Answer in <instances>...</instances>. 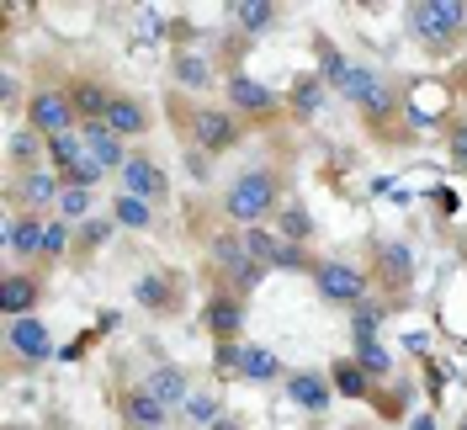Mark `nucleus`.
I'll return each mask as SVG.
<instances>
[{
    "label": "nucleus",
    "instance_id": "obj_1",
    "mask_svg": "<svg viewBox=\"0 0 467 430\" xmlns=\"http://www.w3.org/2000/svg\"><path fill=\"white\" fill-rule=\"evenodd\" d=\"M287 171L282 165H250V171H239L218 192V213H223V224L229 229H261V224H271L282 207H287Z\"/></svg>",
    "mask_w": 467,
    "mask_h": 430
},
{
    "label": "nucleus",
    "instance_id": "obj_2",
    "mask_svg": "<svg viewBox=\"0 0 467 430\" xmlns=\"http://www.w3.org/2000/svg\"><path fill=\"white\" fill-rule=\"evenodd\" d=\"M175 128H181V143L192 149V154H207V160H218V154H229L244 143V117H234L223 101H186V96H175Z\"/></svg>",
    "mask_w": 467,
    "mask_h": 430
},
{
    "label": "nucleus",
    "instance_id": "obj_3",
    "mask_svg": "<svg viewBox=\"0 0 467 430\" xmlns=\"http://www.w3.org/2000/svg\"><path fill=\"white\" fill-rule=\"evenodd\" d=\"M202 250H207V282H223V287H234L239 298H250L255 287L271 277L261 260L250 256V245H244V229H213L202 239Z\"/></svg>",
    "mask_w": 467,
    "mask_h": 430
},
{
    "label": "nucleus",
    "instance_id": "obj_4",
    "mask_svg": "<svg viewBox=\"0 0 467 430\" xmlns=\"http://www.w3.org/2000/svg\"><path fill=\"white\" fill-rule=\"evenodd\" d=\"M367 277H372L382 303H409V292L420 282V260H414V250L404 239H388V234L378 239L372 234L367 239Z\"/></svg>",
    "mask_w": 467,
    "mask_h": 430
},
{
    "label": "nucleus",
    "instance_id": "obj_5",
    "mask_svg": "<svg viewBox=\"0 0 467 430\" xmlns=\"http://www.w3.org/2000/svg\"><path fill=\"white\" fill-rule=\"evenodd\" d=\"M409 37L431 54H446L457 37L467 32V0H409Z\"/></svg>",
    "mask_w": 467,
    "mask_h": 430
},
{
    "label": "nucleus",
    "instance_id": "obj_6",
    "mask_svg": "<svg viewBox=\"0 0 467 430\" xmlns=\"http://www.w3.org/2000/svg\"><path fill=\"white\" fill-rule=\"evenodd\" d=\"M340 101H350L367 128H388L393 112H399V86H393L382 69H372V64H356V75H350V86L340 90Z\"/></svg>",
    "mask_w": 467,
    "mask_h": 430
},
{
    "label": "nucleus",
    "instance_id": "obj_7",
    "mask_svg": "<svg viewBox=\"0 0 467 430\" xmlns=\"http://www.w3.org/2000/svg\"><path fill=\"white\" fill-rule=\"evenodd\" d=\"M308 282H314V292H319L329 309H350V314H356V309L372 298V277H367V266H356V260L324 256L319 271H314Z\"/></svg>",
    "mask_w": 467,
    "mask_h": 430
},
{
    "label": "nucleus",
    "instance_id": "obj_8",
    "mask_svg": "<svg viewBox=\"0 0 467 430\" xmlns=\"http://www.w3.org/2000/svg\"><path fill=\"white\" fill-rule=\"evenodd\" d=\"M27 122L37 139H64V133H80V112H75V101H69V86H32L27 96Z\"/></svg>",
    "mask_w": 467,
    "mask_h": 430
},
{
    "label": "nucleus",
    "instance_id": "obj_9",
    "mask_svg": "<svg viewBox=\"0 0 467 430\" xmlns=\"http://www.w3.org/2000/svg\"><path fill=\"white\" fill-rule=\"evenodd\" d=\"M197 319H202L213 345H239L244 341V319H250V298H239L223 282H207V298H202V314Z\"/></svg>",
    "mask_w": 467,
    "mask_h": 430
},
{
    "label": "nucleus",
    "instance_id": "obj_10",
    "mask_svg": "<svg viewBox=\"0 0 467 430\" xmlns=\"http://www.w3.org/2000/svg\"><path fill=\"white\" fill-rule=\"evenodd\" d=\"M223 107H229L234 117H244V122H271V117H287V101L265 86V80L244 75V69H229V75H223Z\"/></svg>",
    "mask_w": 467,
    "mask_h": 430
},
{
    "label": "nucleus",
    "instance_id": "obj_11",
    "mask_svg": "<svg viewBox=\"0 0 467 430\" xmlns=\"http://www.w3.org/2000/svg\"><path fill=\"white\" fill-rule=\"evenodd\" d=\"M5 356H11V372H32V367L54 362V324L43 314L5 319Z\"/></svg>",
    "mask_w": 467,
    "mask_h": 430
},
{
    "label": "nucleus",
    "instance_id": "obj_12",
    "mask_svg": "<svg viewBox=\"0 0 467 430\" xmlns=\"http://www.w3.org/2000/svg\"><path fill=\"white\" fill-rule=\"evenodd\" d=\"M244 245H250V256L261 260L265 271H292V277H314L319 271V260L314 250H303V245H292V239H282L276 229H244Z\"/></svg>",
    "mask_w": 467,
    "mask_h": 430
},
{
    "label": "nucleus",
    "instance_id": "obj_13",
    "mask_svg": "<svg viewBox=\"0 0 467 430\" xmlns=\"http://www.w3.org/2000/svg\"><path fill=\"white\" fill-rule=\"evenodd\" d=\"M133 303L154 319H171L186 309V277L175 271V266H154V271H139V282H133Z\"/></svg>",
    "mask_w": 467,
    "mask_h": 430
},
{
    "label": "nucleus",
    "instance_id": "obj_14",
    "mask_svg": "<svg viewBox=\"0 0 467 430\" xmlns=\"http://www.w3.org/2000/svg\"><path fill=\"white\" fill-rule=\"evenodd\" d=\"M117 181H122L117 192L149 202V207H165V202H171V171H165L149 149H133V154H128V165L117 171Z\"/></svg>",
    "mask_w": 467,
    "mask_h": 430
},
{
    "label": "nucleus",
    "instance_id": "obj_15",
    "mask_svg": "<svg viewBox=\"0 0 467 430\" xmlns=\"http://www.w3.org/2000/svg\"><path fill=\"white\" fill-rule=\"evenodd\" d=\"M64 197V175L58 171H27V175H11L5 186V213H48Z\"/></svg>",
    "mask_w": 467,
    "mask_h": 430
},
{
    "label": "nucleus",
    "instance_id": "obj_16",
    "mask_svg": "<svg viewBox=\"0 0 467 430\" xmlns=\"http://www.w3.org/2000/svg\"><path fill=\"white\" fill-rule=\"evenodd\" d=\"M43 271H32V266H11L5 277H0V319H27L37 314V303H43Z\"/></svg>",
    "mask_w": 467,
    "mask_h": 430
},
{
    "label": "nucleus",
    "instance_id": "obj_17",
    "mask_svg": "<svg viewBox=\"0 0 467 430\" xmlns=\"http://www.w3.org/2000/svg\"><path fill=\"white\" fill-rule=\"evenodd\" d=\"M282 388H287L292 409H303V414H329V404H335V383H329V372L324 367H292L287 377H282Z\"/></svg>",
    "mask_w": 467,
    "mask_h": 430
},
{
    "label": "nucleus",
    "instance_id": "obj_18",
    "mask_svg": "<svg viewBox=\"0 0 467 430\" xmlns=\"http://www.w3.org/2000/svg\"><path fill=\"white\" fill-rule=\"evenodd\" d=\"M117 420L133 430H171V409L149 393L144 383H128L122 393H117Z\"/></svg>",
    "mask_w": 467,
    "mask_h": 430
},
{
    "label": "nucleus",
    "instance_id": "obj_19",
    "mask_svg": "<svg viewBox=\"0 0 467 430\" xmlns=\"http://www.w3.org/2000/svg\"><path fill=\"white\" fill-rule=\"evenodd\" d=\"M43 234H48V218L43 213H5V256L22 260V266H37Z\"/></svg>",
    "mask_w": 467,
    "mask_h": 430
},
{
    "label": "nucleus",
    "instance_id": "obj_20",
    "mask_svg": "<svg viewBox=\"0 0 467 430\" xmlns=\"http://www.w3.org/2000/svg\"><path fill=\"white\" fill-rule=\"evenodd\" d=\"M107 128H112L122 143H139V139H149V133H154V112H149L144 96H133V90H117L112 112H107Z\"/></svg>",
    "mask_w": 467,
    "mask_h": 430
},
{
    "label": "nucleus",
    "instance_id": "obj_21",
    "mask_svg": "<svg viewBox=\"0 0 467 430\" xmlns=\"http://www.w3.org/2000/svg\"><path fill=\"white\" fill-rule=\"evenodd\" d=\"M329 96H335V90L319 80V69H303V75H292V86L282 90V101H287V117H292V122H314V117L329 107Z\"/></svg>",
    "mask_w": 467,
    "mask_h": 430
},
{
    "label": "nucleus",
    "instance_id": "obj_22",
    "mask_svg": "<svg viewBox=\"0 0 467 430\" xmlns=\"http://www.w3.org/2000/svg\"><path fill=\"white\" fill-rule=\"evenodd\" d=\"M171 80H175V96H207V86L218 80V64L207 54H197V48H175Z\"/></svg>",
    "mask_w": 467,
    "mask_h": 430
},
{
    "label": "nucleus",
    "instance_id": "obj_23",
    "mask_svg": "<svg viewBox=\"0 0 467 430\" xmlns=\"http://www.w3.org/2000/svg\"><path fill=\"white\" fill-rule=\"evenodd\" d=\"M69 101H75L80 122H107V112H112V101H117V86L101 80V75H75L69 80Z\"/></svg>",
    "mask_w": 467,
    "mask_h": 430
},
{
    "label": "nucleus",
    "instance_id": "obj_24",
    "mask_svg": "<svg viewBox=\"0 0 467 430\" xmlns=\"http://www.w3.org/2000/svg\"><path fill=\"white\" fill-rule=\"evenodd\" d=\"M144 388H149V393H154L160 404H165V409H186V399L197 393V388H192V372H186V367H175V362H160V367H149Z\"/></svg>",
    "mask_w": 467,
    "mask_h": 430
},
{
    "label": "nucleus",
    "instance_id": "obj_25",
    "mask_svg": "<svg viewBox=\"0 0 467 430\" xmlns=\"http://www.w3.org/2000/svg\"><path fill=\"white\" fill-rule=\"evenodd\" d=\"M80 139H86V154L107 175H117L122 165H128V154H133V149H122V139H117L107 122H80Z\"/></svg>",
    "mask_w": 467,
    "mask_h": 430
},
{
    "label": "nucleus",
    "instance_id": "obj_26",
    "mask_svg": "<svg viewBox=\"0 0 467 430\" xmlns=\"http://www.w3.org/2000/svg\"><path fill=\"white\" fill-rule=\"evenodd\" d=\"M324 372H329V383H335V399H350V404H372V399H378V383L361 372L350 356H335Z\"/></svg>",
    "mask_w": 467,
    "mask_h": 430
},
{
    "label": "nucleus",
    "instance_id": "obj_27",
    "mask_svg": "<svg viewBox=\"0 0 467 430\" xmlns=\"http://www.w3.org/2000/svg\"><path fill=\"white\" fill-rule=\"evenodd\" d=\"M5 160H11V175L48 171V165H43V160H48V139H37L32 128H16V133H11V149H5Z\"/></svg>",
    "mask_w": 467,
    "mask_h": 430
},
{
    "label": "nucleus",
    "instance_id": "obj_28",
    "mask_svg": "<svg viewBox=\"0 0 467 430\" xmlns=\"http://www.w3.org/2000/svg\"><path fill=\"white\" fill-rule=\"evenodd\" d=\"M234 377H244V383H276L282 372V362H276V351L271 345H239V367H234Z\"/></svg>",
    "mask_w": 467,
    "mask_h": 430
},
{
    "label": "nucleus",
    "instance_id": "obj_29",
    "mask_svg": "<svg viewBox=\"0 0 467 430\" xmlns=\"http://www.w3.org/2000/svg\"><path fill=\"white\" fill-rule=\"evenodd\" d=\"M229 16H234V27H239V32L261 37V32H271V27H276L282 5H276V0H234V5H229Z\"/></svg>",
    "mask_w": 467,
    "mask_h": 430
},
{
    "label": "nucleus",
    "instance_id": "obj_30",
    "mask_svg": "<svg viewBox=\"0 0 467 430\" xmlns=\"http://www.w3.org/2000/svg\"><path fill=\"white\" fill-rule=\"evenodd\" d=\"M271 229L282 234V239H292V245H303V250H308V245H314V234H319V224H314V213H308L303 202L292 197L287 207L271 218Z\"/></svg>",
    "mask_w": 467,
    "mask_h": 430
},
{
    "label": "nucleus",
    "instance_id": "obj_31",
    "mask_svg": "<svg viewBox=\"0 0 467 430\" xmlns=\"http://www.w3.org/2000/svg\"><path fill=\"white\" fill-rule=\"evenodd\" d=\"M350 362L372 377V383H388L393 377V351L382 341H350Z\"/></svg>",
    "mask_w": 467,
    "mask_h": 430
},
{
    "label": "nucleus",
    "instance_id": "obj_32",
    "mask_svg": "<svg viewBox=\"0 0 467 430\" xmlns=\"http://www.w3.org/2000/svg\"><path fill=\"white\" fill-rule=\"evenodd\" d=\"M154 213H160V207L128 197V192H117V197H112V224H117V229H128V234H149V229H154Z\"/></svg>",
    "mask_w": 467,
    "mask_h": 430
},
{
    "label": "nucleus",
    "instance_id": "obj_33",
    "mask_svg": "<svg viewBox=\"0 0 467 430\" xmlns=\"http://www.w3.org/2000/svg\"><path fill=\"white\" fill-rule=\"evenodd\" d=\"M181 414H186V425L213 430L223 414H229V409H223V393H218V388H197V393L186 399V409H181Z\"/></svg>",
    "mask_w": 467,
    "mask_h": 430
},
{
    "label": "nucleus",
    "instance_id": "obj_34",
    "mask_svg": "<svg viewBox=\"0 0 467 430\" xmlns=\"http://www.w3.org/2000/svg\"><path fill=\"white\" fill-rule=\"evenodd\" d=\"M350 75H356V64L346 58V48H335V43H324L319 37V80L340 96V90L350 86Z\"/></svg>",
    "mask_w": 467,
    "mask_h": 430
},
{
    "label": "nucleus",
    "instance_id": "obj_35",
    "mask_svg": "<svg viewBox=\"0 0 467 430\" xmlns=\"http://www.w3.org/2000/svg\"><path fill=\"white\" fill-rule=\"evenodd\" d=\"M388 309H393V303H382V298H367V303L350 314V341H382Z\"/></svg>",
    "mask_w": 467,
    "mask_h": 430
},
{
    "label": "nucleus",
    "instance_id": "obj_36",
    "mask_svg": "<svg viewBox=\"0 0 467 430\" xmlns=\"http://www.w3.org/2000/svg\"><path fill=\"white\" fill-rule=\"evenodd\" d=\"M112 234H117L112 213H107V218H90V224H80V229H75V260H90L101 245H107V239H112Z\"/></svg>",
    "mask_w": 467,
    "mask_h": 430
},
{
    "label": "nucleus",
    "instance_id": "obj_37",
    "mask_svg": "<svg viewBox=\"0 0 467 430\" xmlns=\"http://www.w3.org/2000/svg\"><path fill=\"white\" fill-rule=\"evenodd\" d=\"M86 160V139L80 133H64V139H48V165H54L58 175H69L75 165Z\"/></svg>",
    "mask_w": 467,
    "mask_h": 430
},
{
    "label": "nucleus",
    "instance_id": "obj_38",
    "mask_svg": "<svg viewBox=\"0 0 467 430\" xmlns=\"http://www.w3.org/2000/svg\"><path fill=\"white\" fill-rule=\"evenodd\" d=\"M90 207H96V192H75V186H64V197H58V218L64 224H90Z\"/></svg>",
    "mask_w": 467,
    "mask_h": 430
},
{
    "label": "nucleus",
    "instance_id": "obj_39",
    "mask_svg": "<svg viewBox=\"0 0 467 430\" xmlns=\"http://www.w3.org/2000/svg\"><path fill=\"white\" fill-rule=\"evenodd\" d=\"M0 107H5V112H27V101H22V80H16L11 69L0 75Z\"/></svg>",
    "mask_w": 467,
    "mask_h": 430
},
{
    "label": "nucleus",
    "instance_id": "obj_40",
    "mask_svg": "<svg viewBox=\"0 0 467 430\" xmlns=\"http://www.w3.org/2000/svg\"><path fill=\"white\" fill-rule=\"evenodd\" d=\"M446 143H451V160H457V165L467 171V117H462V122H451V133H446Z\"/></svg>",
    "mask_w": 467,
    "mask_h": 430
},
{
    "label": "nucleus",
    "instance_id": "obj_41",
    "mask_svg": "<svg viewBox=\"0 0 467 430\" xmlns=\"http://www.w3.org/2000/svg\"><path fill=\"white\" fill-rule=\"evenodd\" d=\"M213 430H250V425H244L239 414H223V420H218V425H213Z\"/></svg>",
    "mask_w": 467,
    "mask_h": 430
},
{
    "label": "nucleus",
    "instance_id": "obj_42",
    "mask_svg": "<svg viewBox=\"0 0 467 430\" xmlns=\"http://www.w3.org/2000/svg\"><path fill=\"white\" fill-rule=\"evenodd\" d=\"M346 430H382V425H372V420H350Z\"/></svg>",
    "mask_w": 467,
    "mask_h": 430
},
{
    "label": "nucleus",
    "instance_id": "obj_43",
    "mask_svg": "<svg viewBox=\"0 0 467 430\" xmlns=\"http://www.w3.org/2000/svg\"><path fill=\"white\" fill-rule=\"evenodd\" d=\"M457 430H467V414H462V420H457Z\"/></svg>",
    "mask_w": 467,
    "mask_h": 430
},
{
    "label": "nucleus",
    "instance_id": "obj_44",
    "mask_svg": "<svg viewBox=\"0 0 467 430\" xmlns=\"http://www.w3.org/2000/svg\"><path fill=\"white\" fill-rule=\"evenodd\" d=\"M122 430H133V425H122Z\"/></svg>",
    "mask_w": 467,
    "mask_h": 430
}]
</instances>
